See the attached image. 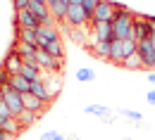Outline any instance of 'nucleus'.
Instances as JSON below:
<instances>
[{
	"mask_svg": "<svg viewBox=\"0 0 155 140\" xmlns=\"http://www.w3.org/2000/svg\"><path fill=\"white\" fill-rule=\"evenodd\" d=\"M112 33H115V40L134 38V12L129 7H122L119 2H117V12L112 19Z\"/></svg>",
	"mask_w": 155,
	"mask_h": 140,
	"instance_id": "obj_1",
	"label": "nucleus"
},
{
	"mask_svg": "<svg viewBox=\"0 0 155 140\" xmlns=\"http://www.w3.org/2000/svg\"><path fill=\"white\" fill-rule=\"evenodd\" d=\"M136 43L134 38L129 40H112V48H110V62L112 64H119L122 67V62L129 60L131 55H136Z\"/></svg>",
	"mask_w": 155,
	"mask_h": 140,
	"instance_id": "obj_2",
	"label": "nucleus"
},
{
	"mask_svg": "<svg viewBox=\"0 0 155 140\" xmlns=\"http://www.w3.org/2000/svg\"><path fill=\"white\" fill-rule=\"evenodd\" d=\"M0 131H7L12 138H17L21 131H24V126L19 123V119L12 117V112H10V107H7L5 102H0Z\"/></svg>",
	"mask_w": 155,
	"mask_h": 140,
	"instance_id": "obj_3",
	"label": "nucleus"
},
{
	"mask_svg": "<svg viewBox=\"0 0 155 140\" xmlns=\"http://www.w3.org/2000/svg\"><path fill=\"white\" fill-rule=\"evenodd\" d=\"M2 102L10 107V112H12V117L15 119H19L21 114H24V95L17 93L15 88H2Z\"/></svg>",
	"mask_w": 155,
	"mask_h": 140,
	"instance_id": "obj_4",
	"label": "nucleus"
},
{
	"mask_svg": "<svg viewBox=\"0 0 155 140\" xmlns=\"http://www.w3.org/2000/svg\"><path fill=\"white\" fill-rule=\"evenodd\" d=\"M155 33V26L146 19V14H134V40L141 43V40H150Z\"/></svg>",
	"mask_w": 155,
	"mask_h": 140,
	"instance_id": "obj_5",
	"label": "nucleus"
},
{
	"mask_svg": "<svg viewBox=\"0 0 155 140\" xmlns=\"http://www.w3.org/2000/svg\"><path fill=\"white\" fill-rule=\"evenodd\" d=\"M62 62L64 60H58V57L48 55V52L41 50V48H38V52H36V64H38L45 74H62Z\"/></svg>",
	"mask_w": 155,
	"mask_h": 140,
	"instance_id": "obj_6",
	"label": "nucleus"
},
{
	"mask_svg": "<svg viewBox=\"0 0 155 140\" xmlns=\"http://www.w3.org/2000/svg\"><path fill=\"white\" fill-rule=\"evenodd\" d=\"M115 12H117V2L112 0H100L91 17V24H98V21H112L115 19Z\"/></svg>",
	"mask_w": 155,
	"mask_h": 140,
	"instance_id": "obj_7",
	"label": "nucleus"
},
{
	"mask_svg": "<svg viewBox=\"0 0 155 140\" xmlns=\"http://www.w3.org/2000/svg\"><path fill=\"white\" fill-rule=\"evenodd\" d=\"M136 55L141 57L143 67L155 69V48H153V43H150V40H141V43L136 45Z\"/></svg>",
	"mask_w": 155,
	"mask_h": 140,
	"instance_id": "obj_8",
	"label": "nucleus"
},
{
	"mask_svg": "<svg viewBox=\"0 0 155 140\" xmlns=\"http://www.w3.org/2000/svg\"><path fill=\"white\" fill-rule=\"evenodd\" d=\"M36 33H38V48H45V45H50V43H60V31H58L55 24H50V26H38Z\"/></svg>",
	"mask_w": 155,
	"mask_h": 140,
	"instance_id": "obj_9",
	"label": "nucleus"
},
{
	"mask_svg": "<svg viewBox=\"0 0 155 140\" xmlns=\"http://www.w3.org/2000/svg\"><path fill=\"white\" fill-rule=\"evenodd\" d=\"M91 31L100 43H112L115 40V33H112V21H98V24H91Z\"/></svg>",
	"mask_w": 155,
	"mask_h": 140,
	"instance_id": "obj_10",
	"label": "nucleus"
},
{
	"mask_svg": "<svg viewBox=\"0 0 155 140\" xmlns=\"http://www.w3.org/2000/svg\"><path fill=\"white\" fill-rule=\"evenodd\" d=\"M12 52H17L24 62H36V52H38V48H34V45H29V43H21V40H12V48H10Z\"/></svg>",
	"mask_w": 155,
	"mask_h": 140,
	"instance_id": "obj_11",
	"label": "nucleus"
},
{
	"mask_svg": "<svg viewBox=\"0 0 155 140\" xmlns=\"http://www.w3.org/2000/svg\"><path fill=\"white\" fill-rule=\"evenodd\" d=\"M41 24L34 17L31 10H24V12H15V29H38Z\"/></svg>",
	"mask_w": 155,
	"mask_h": 140,
	"instance_id": "obj_12",
	"label": "nucleus"
},
{
	"mask_svg": "<svg viewBox=\"0 0 155 140\" xmlns=\"http://www.w3.org/2000/svg\"><path fill=\"white\" fill-rule=\"evenodd\" d=\"M21 76H24V79H29L31 83H34V81H45L48 74L41 69L36 62H24V67H21Z\"/></svg>",
	"mask_w": 155,
	"mask_h": 140,
	"instance_id": "obj_13",
	"label": "nucleus"
},
{
	"mask_svg": "<svg viewBox=\"0 0 155 140\" xmlns=\"http://www.w3.org/2000/svg\"><path fill=\"white\" fill-rule=\"evenodd\" d=\"M2 67L15 76V74H21V67H24V60H21L17 52H12V50H7V57L2 62Z\"/></svg>",
	"mask_w": 155,
	"mask_h": 140,
	"instance_id": "obj_14",
	"label": "nucleus"
},
{
	"mask_svg": "<svg viewBox=\"0 0 155 140\" xmlns=\"http://www.w3.org/2000/svg\"><path fill=\"white\" fill-rule=\"evenodd\" d=\"M24 107L29 109V112H34V114H43L45 109H48V102H43V100H38L36 95H31V93H26L24 95Z\"/></svg>",
	"mask_w": 155,
	"mask_h": 140,
	"instance_id": "obj_15",
	"label": "nucleus"
},
{
	"mask_svg": "<svg viewBox=\"0 0 155 140\" xmlns=\"http://www.w3.org/2000/svg\"><path fill=\"white\" fill-rule=\"evenodd\" d=\"M15 38L38 48V33H36V29H15Z\"/></svg>",
	"mask_w": 155,
	"mask_h": 140,
	"instance_id": "obj_16",
	"label": "nucleus"
},
{
	"mask_svg": "<svg viewBox=\"0 0 155 140\" xmlns=\"http://www.w3.org/2000/svg\"><path fill=\"white\" fill-rule=\"evenodd\" d=\"M43 83H45V88H48L50 98L55 100V98L60 95V88H62V74H48Z\"/></svg>",
	"mask_w": 155,
	"mask_h": 140,
	"instance_id": "obj_17",
	"label": "nucleus"
},
{
	"mask_svg": "<svg viewBox=\"0 0 155 140\" xmlns=\"http://www.w3.org/2000/svg\"><path fill=\"white\" fill-rule=\"evenodd\" d=\"M29 93H31V95H36L38 100L48 102V104L53 102V98H50V93H48V88H45V83H43V81H34V83H31V90H29Z\"/></svg>",
	"mask_w": 155,
	"mask_h": 140,
	"instance_id": "obj_18",
	"label": "nucleus"
},
{
	"mask_svg": "<svg viewBox=\"0 0 155 140\" xmlns=\"http://www.w3.org/2000/svg\"><path fill=\"white\" fill-rule=\"evenodd\" d=\"M10 88H15L17 93L26 95V93L31 90V81H29V79H24L21 74H15V76H12V81H10Z\"/></svg>",
	"mask_w": 155,
	"mask_h": 140,
	"instance_id": "obj_19",
	"label": "nucleus"
},
{
	"mask_svg": "<svg viewBox=\"0 0 155 140\" xmlns=\"http://www.w3.org/2000/svg\"><path fill=\"white\" fill-rule=\"evenodd\" d=\"M110 48H112V43H96V45L91 48V52L96 55L98 60H107L110 62Z\"/></svg>",
	"mask_w": 155,
	"mask_h": 140,
	"instance_id": "obj_20",
	"label": "nucleus"
},
{
	"mask_svg": "<svg viewBox=\"0 0 155 140\" xmlns=\"http://www.w3.org/2000/svg\"><path fill=\"white\" fill-rule=\"evenodd\" d=\"M84 112H86V114H91V117H105V119H107V117H112V114H110V109H107V107H103V104H88V107H84Z\"/></svg>",
	"mask_w": 155,
	"mask_h": 140,
	"instance_id": "obj_21",
	"label": "nucleus"
},
{
	"mask_svg": "<svg viewBox=\"0 0 155 140\" xmlns=\"http://www.w3.org/2000/svg\"><path fill=\"white\" fill-rule=\"evenodd\" d=\"M96 79V71L93 69H88V67H81V69H77V81H81V83H88V81Z\"/></svg>",
	"mask_w": 155,
	"mask_h": 140,
	"instance_id": "obj_22",
	"label": "nucleus"
},
{
	"mask_svg": "<svg viewBox=\"0 0 155 140\" xmlns=\"http://www.w3.org/2000/svg\"><path fill=\"white\" fill-rule=\"evenodd\" d=\"M38 121V114H34V112H29V109H24V114L19 117V123L26 128V126H31V123H36Z\"/></svg>",
	"mask_w": 155,
	"mask_h": 140,
	"instance_id": "obj_23",
	"label": "nucleus"
},
{
	"mask_svg": "<svg viewBox=\"0 0 155 140\" xmlns=\"http://www.w3.org/2000/svg\"><path fill=\"white\" fill-rule=\"evenodd\" d=\"M141 67H143V62H141V57H138V55H131L129 60L122 62V69H141Z\"/></svg>",
	"mask_w": 155,
	"mask_h": 140,
	"instance_id": "obj_24",
	"label": "nucleus"
},
{
	"mask_svg": "<svg viewBox=\"0 0 155 140\" xmlns=\"http://www.w3.org/2000/svg\"><path fill=\"white\" fill-rule=\"evenodd\" d=\"M10 81H12V74L5 67H0V90L2 88H10Z\"/></svg>",
	"mask_w": 155,
	"mask_h": 140,
	"instance_id": "obj_25",
	"label": "nucleus"
},
{
	"mask_svg": "<svg viewBox=\"0 0 155 140\" xmlns=\"http://www.w3.org/2000/svg\"><path fill=\"white\" fill-rule=\"evenodd\" d=\"M122 114H124L127 119H131V121H138V123L143 121V114H141V112H136V109H122Z\"/></svg>",
	"mask_w": 155,
	"mask_h": 140,
	"instance_id": "obj_26",
	"label": "nucleus"
},
{
	"mask_svg": "<svg viewBox=\"0 0 155 140\" xmlns=\"http://www.w3.org/2000/svg\"><path fill=\"white\" fill-rule=\"evenodd\" d=\"M98 2H100V0H84V10H86V14H88V17H93Z\"/></svg>",
	"mask_w": 155,
	"mask_h": 140,
	"instance_id": "obj_27",
	"label": "nucleus"
},
{
	"mask_svg": "<svg viewBox=\"0 0 155 140\" xmlns=\"http://www.w3.org/2000/svg\"><path fill=\"white\" fill-rule=\"evenodd\" d=\"M12 5H15V12H24V10H29V0H12Z\"/></svg>",
	"mask_w": 155,
	"mask_h": 140,
	"instance_id": "obj_28",
	"label": "nucleus"
},
{
	"mask_svg": "<svg viewBox=\"0 0 155 140\" xmlns=\"http://www.w3.org/2000/svg\"><path fill=\"white\" fill-rule=\"evenodd\" d=\"M58 135H60V133H55V131H45V133L41 135V140H55Z\"/></svg>",
	"mask_w": 155,
	"mask_h": 140,
	"instance_id": "obj_29",
	"label": "nucleus"
},
{
	"mask_svg": "<svg viewBox=\"0 0 155 140\" xmlns=\"http://www.w3.org/2000/svg\"><path fill=\"white\" fill-rule=\"evenodd\" d=\"M146 102H148V104H153V107H155V88H153V90H148V93H146Z\"/></svg>",
	"mask_w": 155,
	"mask_h": 140,
	"instance_id": "obj_30",
	"label": "nucleus"
},
{
	"mask_svg": "<svg viewBox=\"0 0 155 140\" xmlns=\"http://www.w3.org/2000/svg\"><path fill=\"white\" fill-rule=\"evenodd\" d=\"M0 140H12V135H10L7 131H0Z\"/></svg>",
	"mask_w": 155,
	"mask_h": 140,
	"instance_id": "obj_31",
	"label": "nucleus"
},
{
	"mask_svg": "<svg viewBox=\"0 0 155 140\" xmlns=\"http://www.w3.org/2000/svg\"><path fill=\"white\" fill-rule=\"evenodd\" d=\"M148 83H150V86H155V71H150V74H148Z\"/></svg>",
	"mask_w": 155,
	"mask_h": 140,
	"instance_id": "obj_32",
	"label": "nucleus"
},
{
	"mask_svg": "<svg viewBox=\"0 0 155 140\" xmlns=\"http://www.w3.org/2000/svg\"><path fill=\"white\" fill-rule=\"evenodd\" d=\"M150 43H153V48H155V33H153V38H150Z\"/></svg>",
	"mask_w": 155,
	"mask_h": 140,
	"instance_id": "obj_33",
	"label": "nucleus"
},
{
	"mask_svg": "<svg viewBox=\"0 0 155 140\" xmlns=\"http://www.w3.org/2000/svg\"><path fill=\"white\" fill-rule=\"evenodd\" d=\"M55 140H64V135H58V138H55Z\"/></svg>",
	"mask_w": 155,
	"mask_h": 140,
	"instance_id": "obj_34",
	"label": "nucleus"
},
{
	"mask_svg": "<svg viewBox=\"0 0 155 140\" xmlns=\"http://www.w3.org/2000/svg\"><path fill=\"white\" fill-rule=\"evenodd\" d=\"M0 102H2V90H0Z\"/></svg>",
	"mask_w": 155,
	"mask_h": 140,
	"instance_id": "obj_35",
	"label": "nucleus"
}]
</instances>
